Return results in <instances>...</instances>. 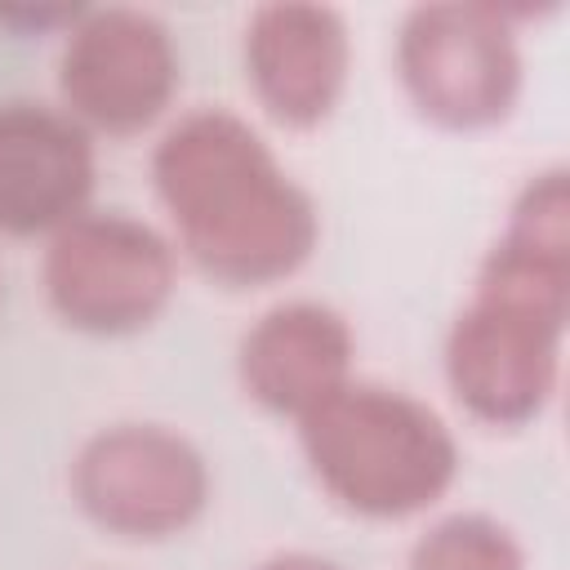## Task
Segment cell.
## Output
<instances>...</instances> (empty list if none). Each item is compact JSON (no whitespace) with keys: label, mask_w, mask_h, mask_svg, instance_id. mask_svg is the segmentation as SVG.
Instances as JSON below:
<instances>
[{"label":"cell","mask_w":570,"mask_h":570,"mask_svg":"<svg viewBox=\"0 0 570 570\" xmlns=\"http://www.w3.org/2000/svg\"><path fill=\"white\" fill-rule=\"evenodd\" d=\"M67 116L102 134L147 129L178 89V49L169 27L129 4L85 9L58 58Z\"/></svg>","instance_id":"52a82bcc"},{"label":"cell","mask_w":570,"mask_h":570,"mask_svg":"<svg viewBox=\"0 0 570 570\" xmlns=\"http://www.w3.org/2000/svg\"><path fill=\"white\" fill-rule=\"evenodd\" d=\"M298 441L325 494L379 521L432 508L459 472V445L441 414L374 383H343L307 410Z\"/></svg>","instance_id":"3957f363"},{"label":"cell","mask_w":570,"mask_h":570,"mask_svg":"<svg viewBox=\"0 0 570 570\" xmlns=\"http://www.w3.org/2000/svg\"><path fill=\"white\" fill-rule=\"evenodd\" d=\"M49 307L85 334L116 338L147 330L174 298L169 240L129 214H76L45 249Z\"/></svg>","instance_id":"5b68a950"},{"label":"cell","mask_w":570,"mask_h":570,"mask_svg":"<svg viewBox=\"0 0 570 570\" xmlns=\"http://www.w3.org/2000/svg\"><path fill=\"white\" fill-rule=\"evenodd\" d=\"M396 71L441 129H490L521 94V49L512 9L476 0H441L405 13L396 36Z\"/></svg>","instance_id":"277c9868"},{"label":"cell","mask_w":570,"mask_h":570,"mask_svg":"<svg viewBox=\"0 0 570 570\" xmlns=\"http://www.w3.org/2000/svg\"><path fill=\"white\" fill-rule=\"evenodd\" d=\"M236 370L263 410L303 419L352 383V330L325 303H281L240 338Z\"/></svg>","instance_id":"30bf717a"},{"label":"cell","mask_w":570,"mask_h":570,"mask_svg":"<svg viewBox=\"0 0 570 570\" xmlns=\"http://www.w3.org/2000/svg\"><path fill=\"white\" fill-rule=\"evenodd\" d=\"M94 191L89 129L45 102H0V232L53 236Z\"/></svg>","instance_id":"9c48e42d"},{"label":"cell","mask_w":570,"mask_h":570,"mask_svg":"<svg viewBox=\"0 0 570 570\" xmlns=\"http://www.w3.org/2000/svg\"><path fill=\"white\" fill-rule=\"evenodd\" d=\"M76 503L120 539H169L209 503L205 454L160 423H116L94 432L71 463Z\"/></svg>","instance_id":"8992f818"},{"label":"cell","mask_w":570,"mask_h":570,"mask_svg":"<svg viewBox=\"0 0 570 570\" xmlns=\"http://www.w3.org/2000/svg\"><path fill=\"white\" fill-rule=\"evenodd\" d=\"M85 13V4H13V9H0V22L4 27H18V31H53V27H76V18Z\"/></svg>","instance_id":"7c38bea8"},{"label":"cell","mask_w":570,"mask_h":570,"mask_svg":"<svg viewBox=\"0 0 570 570\" xmlns=\"http://www.w3.org/2000/svg\"><path fill=\"white\" fill-rule=\"evenodd\" d=\"M410 570H525V552L494 517L459 512L414 543Z\"/></svg>","instance_id":"8fae6325"},{"label":"cell","mask_w":570,"mask_h":570,"mask_svg":"<svg viewBox=\"0 0 570 570\" xmlns=\"http://www.w3.org/2000/svg\"><path fill=\"white\" fill-rule=\"evenodd\" d=\"M151 178L187 258L218 285H272L316 249V205L232 111L200 107L156 142Z\"/></svg>","instance_id":"7a4b0ae2"},{"label":"cell","mask_w":570,"mask_h":570,"mask_svg":"<svg viewBox=\"0 0 570 570\" xmlns=\"http://www.w3.org/2000/svg\"><path fill=\"white\" fill-rule=\"evenodd\" d=\"M258 570H338V566L334 561H321V557H307V552H285V557L263 561Z\"/></svg>","instance_id":"4fadbf2b"},{"label":"cell","mask_w":570,"mask_h":570,"mask_svg":"<svg viewBox=\"0 0 570 570\" xmlns=\"http://www.w3.org/2000/svg\"><path fill=\"white\" fill-rule=\"evenodd\" d=\"M570 316V183L548 169L525 183L508 232L481 263L468 307L445 338L459 405L490 428L530 423L561 374Z\"/></svg>","instance_id":"6da1fadb"},{"label":"cell","mask_w":570,"mask_h":570,"mask_svg":"<svg viewBox=\"0 0 570 570\" xmlns=\"http://www.w3.org/2000/svg\"><path fill=\"white\" fill-rule=\"evenodd\" d=\"M347 67L352 40L330 4L276 0L254 9L245 27V71L272 120L289 129L321 125L347 89Z\"/></svg>","instance_id":"ba28073f"}]
</instances>
